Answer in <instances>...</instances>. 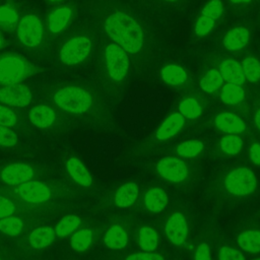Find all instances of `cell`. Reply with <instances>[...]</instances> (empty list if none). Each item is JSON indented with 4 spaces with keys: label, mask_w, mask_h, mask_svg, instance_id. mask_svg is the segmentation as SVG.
I'll use <instances>...</instances> for the list:
<instances>
[{
    "label": "cell",
    "mask_w": 260,
    "mask_h": 260,
    "mask_svg": "<svg viewBox=\"0 0 260 260\" xmlns=\"http://www.w3.org/2000/svg\"><path fill=\"white\" fill-rule=\"evenodd\" d=\"M105 29L110 38L126 52L137 53L143 46V32L140 25L124 12H115L105 21Z\"/></svg>",
    "instance_id": "1"
},
{
    "label": "cell",
    "mask_w": 260,
    "mask_h": 260,
    "mask_svg": "<svg viewBox=\"0 0 260 260\" xmlns=\"http://www.w3.org/2000/svg\"><path fill=\"white\" fill-rule=\"evenodd\" d=\"M54 102L58 107L67 112L82 114L90 108L92 99L86 90L80 87L67 86L59 89L54 94Z\"/></svg>",
    "instance_id": "2"
},
{
    "label": "cell",
    "mask_w": 260,
    "mask_h": 260,
    "mask_svg": "<svg viewBox=\"0 0 260 260\" xmlns=\"http://www.w3.org/2000/svg\"><path fill=\"white\" fill-rule=\"evenodd\" d=\"M32 73L31 65L16 55L0 57V83L9 85L18 83Z\"/></svg>",
    "instance_id": "3"
},
{
    "label": "cell",
    "mask_w": 260,
    "mask_h": 260,
    "mask_svg": "<svg viewBox=\"0 0 260 260\" xmlns=\"http://www.w3.org/2000/svg\"><path fill=\"white\" fill-rule=\"evenodd\" d=\"M256 187V175L252 170L245 167L231 171L225 178L226 190L236 196H247L253 193Z\"/></svg>",
    "instance_id": "4"
},
{
    "label": "cell",
    "mask_w": 260,
    "mask_h": 260,
    "mask_svg": "<svg viewBox=\"0 0 260 260\" xmlns=\"http://www.w3.org/2000/svg\"><path fill=\"white\" fill-rule=\"evenodd\" d=\"M106 64L109 75L116 81L122 80L129 68V58L126 51L118 44H110L106 48Z\"/></svg>",
    "instance_id": "5"
},
{
    "label": "cell",
    "mask_w": 260,
    "mask_h": 260,
    "mask_svg": "<svg viewBox=\"0 0 260 260\" xmlns=\"http://www.w3.org/2000/svg\"><path fill=\"white\" fill-rule=\"evenodd\" d=\"M91 49L90 41L85 37H76L65 43L61 49L60 56L66 65H75L83 61Z\"/></svg>",
    "instance_id": "6"
},
{
    "label": "cell",
    "mask_w": 260,
    "mask_h": 260,
    "mask_svg": "<svg viewBox=\"0 0 260 260\" xmlns=\"http://www.w3.org/2000/svg\"><path fill=\"white\" fill-rule=\"evenodd\" d=\"M17 36L25 46H38L43 39V25L39 17L32 14L23 16L18 23Z\"/></svg>",
    "instance_id": "7"
},
{
    "label": "cell",
    "mask_w": 260,
    "mask_h": 260,
    "mask_svg": "<svg viewBox=\"0 0 260 260\" xmlns=\"http://www.w3.org/2000/svg\"><path fill=\"white\" fill-rule=\"evenodd\" d=\"M156 171L161 178L173 183L183 182L189 174V170L182 159L170 156L158 160Z\"/></svg>",
    "instance_id": "8"
},
{
    "label": "cell",
    "mask_w": 260,
    "mask_h": 260,
    "mask_svg": "<svg viewBox=\"0 0 260 260\" xmlns=\"http://www.w3.org/2000/svg\"><path fill=\"white\" fill-rule=\"evenodd\" d=\"M31 92L21 83H14L0 88V102L14 107H24L30 103Z\"/></svg>",
    "instance_id": "9"
},
{
    "label": "cell",
    "mask_w": 260,
    "mask_h": 260,
    "mask_svg": "<svg viewBox=\"0 0 260 260\" xmlns=\"http://www.w3.org/2000/svg\"><path fill=\"white\" fill-rule=\"evenodd\" d=\"M17 193L24 201L36 204L47 201L51 196L50 189L47 185L30 180L20 184L17 188Z\"/></svg>",
    "instance_id": "10"
},
{
    "label": "cell",
    "mask_w": 260,
    "mask_h": 260,
    "mask_svg": "<svg viewBox=\"0 0 260 260\" xmlns=\"http://www.w3.org/2000/svg\"><path fill=\"white\" fill-rule=\"evenodd\" d=\"M165 232L168 239L176 246L185 243L188 235V225L185 216L181 212H174L167 220Z\"/></svg>",
    "instance_id": "11"
},
{
    "label": "cell",
    "mask_w": 260,
    "mask_h": 260,
    "mask_svg": "<svg viewBox=\"0 0 260 260\" xmlns=\"http://www.w3.org/2000/svg\"><path fill=\"white\" fill-rule=\"evenodd\" d=\"M34 177L32 169L25 164H13L6 167L2 173V180L9 185H20Z\"/></svg>",
    "instance_id": "12"
},
{
    "label": "cell",
    "mask_w": 260,
    "mask_h": 260,
    "mask_svg": "<svg viewBox=\"0 0 260 260\" xmlns=\"http://www.w3.org/2000/svg\"><path fill=\"white\" fill-rule=\"evenodd\" d=\"M214 124L218 130L229 134L241 133L246 128L244 121L232 113L218 114L214 119Z\"/></svg>",
    "instance_id": "13"
},
{
    "label": "cell",
    "mask_w": 260,
    "mask_h": 260,
    "mask_svg": "<svg viewBox=\"0 0 260 260\" xmlns=\"http://www.w3.org/2000/svg\"><path fill=\"white\" fill-rule=\"evenodd\" d=\"M219 72L228 83L242 85L246 80L242 65L233 59L223 60L219 65Z\"/></svg>",
    "instance_id": "14"
},
{
    "label": "cell",
    "mask_w": 260,
    "mask_h": 260,
    "mask_svg": "<svg viewBox=\"0 0 260 260\" xmlns=\"http://www.w3.org/2000/svg\"><path fill=\"white\" fill-rule=\"evenodd\" d=\"M185 118L180 113L170 115L156 131V137L159 140H167L175 136L184 126Z\"/></svg>",
    "instance_id": "15"
},
{
    "label": "cell",
    "mask_w": 260,
    "mask_h": 260,
    "mask_svg": "<svg viewBox=\"0 0 260 260\" xmlns=\"http://www.w3.org/2000/svg\"><path fill=\"white\" fill-rule=\"evenodd\" d=\"M138 192H139L138 185L134 182H129L122 185L115 194V197H114L115 204L118 207H122V208L131 206L135 202L138 196Z\"/></svg>",
    "instance_id": "16"
},
{
    "label": "cell",
    "mask_w": 260,
    "mask_h": 260,
    "mask_svg": "<svg viewBox=\"0 0 260 260\" xmlns=\"http://www.w3.org/2000/svg\"><path fill=\"white\" fill-rule=\"evenodd\" d=\"M249 41V30L243 26L231 29L223 38V46L230 51L243 49Z\"/></svg>",
    "instance_id": "17"
},
{
    "label": "cell",
    "mask_w": 260,
    "mask_h": 260,
    "mask_svg": "<svg viewBox=\"0 0 260 260\" xmlns=\"http://www.w3.org/2000/svg\"><path fill=\"white\" fill-rule=\"evenodd\" d=\"M66 168L72 179L81 186H90L91 177L84 165L76 157H71L66 162Z\"/></svg>",
    "instance_id": "18"
},
{
    "label": "cell",
    "mask_w": 260,
    "mask_h": 260,
    "mask_svg": "<svg viewBox=\"0 0 260 260\" xmlns=\"http://www.w3.org/2000/svg\"><path fill=\"white\" fill-rule=\"evenodd\" d=\"M144 204L150 212H160L168 205V195L160 188H152L146 192Z\"/></svg>",
    "instance_id": "19"
},
{
    "label": "cell",
    "mask_w": 260,
    "mask_h": 260,
    "mask_svg": "<svg viewBox=\"0 0 260 260\" xmlns=\"http://www.w3.org/2000/svg\"><path fill=\"white\" fill-rule=\"evenodd\" d=\"M30 122L39 128H47L51 126L55 120L54 111L47 106H37L29 112Z\"/></svg>",
    "instance_id": "20"
},
{
    "label": "cell",
    "mask_w": 260,
    "mask_h": 260,
    "mask_svg": "<svg viewBox=\"0 0 260 260\" xmlns=\"http://www.w3.org/2000/svg\"><path fill=\"white\" fill-rule=\"evenodd\" d=\"M71 10L68 7H59L55 9L48 17V27L52 32H60L68 24L71 18Z\"/></svg>",
    "instance_id": "21"
},
{
    "label": "cell",
    "mask_w": 260,
    "mask_h": 260,
    "mask_svg": "<svg viewBox=\"0 0 260 260\" xmlns=\"http://www.w3.org/2000/svg\"><path fill=\"white\" fill-rule=\"evenodd\" d=\"M128 242L127 233L120 225H112L105 235V244L113 250L123 249Z\"/></svg>",
    "instance_id": "22"
},
{
    "label": "cell",
    "mask_w": 260,
    "mask_h": 260,
    "mask_svg": "<svg viewBox=\"0 0 260 260\" xmlns=\"http://www.w3.org/2000/svg\"><path fill=\"white\" fill-rule=\"evenodd\" d=\"M240 248L246 252H260V231H245L237 237Z\"/></svg>",
    "instance_id": "23"
},
{
    "label": "cell",
    "mask_w": 260,
    "mask_h": 260,
    "mask_svg": "<svg viewBox=\"0 0 260 260\" xmlns=\"http://www.w3.org/2000/svg\"><path fill=\"white\" fill-rule=\"evenodd\" d=\"M160 74L164 81L171 85H182L187 81V73L179 65H167L161 69Z\"/></svg>",
    "instance_id": "24"
},
{
    "label": "cell",
    "mask_w": 260,
    "mask_h": 260,
    "mask_svg": "<svg viewBox=\"0 0 260 260\" xmlns=\"http://www.w3.org/2000/svg\"><path fill=\"white\" fill-rule=\"evenodd\" d=\"M55 235V231L51 228H39L30 233L29 243L34 248L42 249L53 242Z\"/></svg>",
    "instance_id": "25"
},
{
    "label": "cell",
    "mask_w": 260,
    "mask_h": 260,
    "mask_svg": "<svg viewBox=\"0 0 260 260\" xmlns=\"http://www.w3.org/2000/svg\"><path fill=\"white\" fill-rule=\"evenodd\" d=\"M220 98L226 105H237L245 99V91L241 85L226 83L221 89Z\"/></svg>",
    "instance_id": "26"
},
{
    "label": "cell",
    "mask_w": 260,
    "mask_h": 260,
    "mask_svg": "<svg viewBox=\"0 0 260 260\" xmlns=\"http://www.w3.org/2000/svg\"><path fill=\"white\" fill-rule=\"evenodd\" d=\"M138 243L145 252H152L158 244V236L156 232L148 226H143L139 230Z\"/></svg>",
    "instance_id": "27"
},
{
    "label": "cell",
    "mask_w": 260,
    "mask_h": 260,
    "mask_svg": "<svg viewBox=\"0 0 260 260\" xmlns=\"http://www.w3.org/2000/svg\"><path fill=\"white\" fill-rule=\"evenodd\" d=\"M223 83V78L220 72L216 69H210L200 80V87L205 92H214L221 87Z\"/></svg>",
    "instance_id": "28"
},
{
    "label": "cell",
    "mask_w": 260,
    "mask_h": 260,
    "mask_svg": "<svg viewBox=\"0 0 260 260\" xmlns=\"http://www.w3.org/2000/svg\"><path fill=\"white\" fill-rule=\"evenodd\" d=\"M80 224V218L76 215H67L63 217L55 228V234L58 237H65L74 232Z\"/></svg>",
    "instance_id": "29"
},
{
    "label": "cell",
    "mask_w": 260,
    "mask_h": 260,
    "mask_svg": "<svg viewBox=\"0 0 260 260\" xmlns=\"http://www.w3.org/2000/svg\"><path fill=\"white\" fill-rule=\"evenodd\" d=\"M179 112L184 118L196 119L201 115L202 108L195 99L188 98L180 103Z\"/></svg>",
    "instance_id": "30"
},
{
    "label": "cell",
    "mask_w": 260,
    "mask_h": 260,
    "mask_svg": "<svg viewBox=\"0 0 260 260\" xmlns=\"http://www.w3.org/2000/svg\"><path fill=\"white\" fill-rule=\"evenodd\" d=\"M220 148L229 155H235L240 152L243 147V140L240 136L235 134L224 135L220 139Z\"/></svg>",
    "instance_id": "31"
},
{
    "label": "cell",
    "mask_w": 260,
    "mask_h": 260,
    "mask_svg": "<svg viewBox=\"0 0 260 260\" xmlns=\"http://www.w3.org/2000/svg\"><path fill=\"white\" fill-rule=\"evenodd\" d=\"M91 240H92V233L87 229H83L76 232L72 236L71 246L73 250L77 252H83L90 246Z\"/></svg>",
    "instance_id": "32"
},
{
    "label": "cell",
    "mask_w": 260,
    "mask_h": 260,
    "mask_svg": "<svg viewBox=\"0 0 260 260\" xmlns=\"http://www.w3.org/2000/svg\"><path fill=\"white\" fill-rule=\"evenodd\" d=\"M23 223L16 216H5L0 218V231L8 236H18L22 231Z\"/></svg>",
    "instance_id": "33"
},
{
    "label": "cell",
    "mask_w": 260,
    "mask_h": 260,
    "mask_svg": "<svg viewBox=\"0 0 260 260\" xmlns=\"http://www.w3.org/2000/svg\"><path fill=\"white\" fill-rule=\"evenodd\" d=\"M242 68L245 78L248 79V81L255 82L260 78V62L257 59L253 57L245 58L242 63Z\"/></svg>",
    "instance_id": "34"
},
{
    "label": "cell",
    "mask_w": 260,
    "mask_h": 260,
    "mask_svg": "<svg viewBox=\"0 0 260 260\" xmlns=\"http://www.w3.org/2000/svg\"><path fill=\"white\" fill-rule=\"evenodd\" d=\"M203 150V143L200 140H188L177 146V152L183 157L197 156Z\"/></svg>",
    "instance_id": "35"
},
{
    "label": "cell",
    "mask_w": 260,
    "mask_h": 260,
    "mask_svg": "<svg viewBox=\"0 0 260 260\" xmlns=\"http://www.w3.org/2000/svg\"><path fill=\"white\" fill-rule=\"evenodd\" d=\"M18 20L17 12L14 8L3 5L0 6V26L5 29H11L15 26Z\"/></svg>",
    "instance_id": "36"
},
{
    "label": "cell",
    "mask_w": 260,
    "mask_h": 260,
    "mask_svg": "<svg viewBox=\"0 0 260 260\" xmlns=\"http://www.w3.org/2000/svg\"><path fill=\"white\" fill-rule=\"evenodd\" d=\"M222 13V4L220 0L209 1L202 9V15L210 17L212 19H217Z\"/></svg>",
    "instance_id": "37"
},
{
    "label": "cell",
    "mask_w": 260,
    "mask_h": 260,
    "mask_svg": "<svg viewBox=\"0 0 260 260\" xmlns=\"http://www.w3.org/2000/svg\"><path fill=\"white\" fill-rule=\"evenodd\" d=\"M214 25V19L201 15L200 17H198V19L196 20L195 23V32L198 36H205L206 34H208L210 31V29L213 27Z\"/></svg>",
    "instance_id": "38"
},
{
    "label": "cell",
    "mask_w": 260,
    "mask_h": 260,
    "mask_svg": "<svg viewBox=\"0 0 260 260\" xmlns=\"http://www.w3.org/2000/svg\"><path fill=\"white\" fill-rule=\"evenodd\" d=\"M16 115L13 111L5 106H0V125L5 127H13L16 124Z\"/></svg>",
    "instance_id": "39"
},
{
    "label": "cell",
    "mask_w": 260,
    "mask_h": 260,
    "mask_svg": "<svg viewBox=\"0 0 260 260\" xmlns=\"http://www.w3.org/2000/svg\"><path fill=\"white\" fill-rule=\"evenodd\" d=\"M17 142V135L8 127L0 125V145L12 146Z\"/></svg>",
    "instance_id": "40"
},
{
    "label": "cell",
    "mask_w": 260,
    "mask_h": 260,
    "mask_svg": "<svg viewBox=\"0 0 260 260\" xmlns=\"http://www.w3.org/2000/svg\"><path fill=\"white\" fill-rule=\"evenodd\" d=\"M219 260H245L244 255L232 247H221L219 249Z\"/></svg>",
    "instance_id": "41"
},
{
    "label": "cell",
    "mask_w": 260,
    "mask_h": 260,
    "mask_svg": "<svg viewBox=\"0 0 260 260\" xmlns=\"http://www.w3.org/2000/svg\"><path fill=\"white\" fill-rule=\"evenodd\" d=\"M125 260H164V258L156 253L138 252L129 255Z\"/></svg>",
    "instance_id": "42"
},
{
    "label": "cell",
    "mask_w": 260,
    "mask_h": 260,
    "mask_svg": "<svg viewBox=\"0 0 260 260\" xmlns=\"http://www.w3.org/2000/svg\"><path fill=\"white\" fill-rule=\"evenodd\" d=\"M13 211H14L13 203L9 199L0 196V218L11 215Z\"/></svg>",
    "instance_id": "43"
},
{
    "label": "cell",
    "mask_w": 260,
    "mask_h": 260,
    "mask_svg": "<svg viewBox=\"0 0 260 260\" xmlns=\"http://www.w3.org/2000/svg\"><path fill=\"white\" fill-rule=\"evenodd\" d=\"M195 260H211L209 246L206 243H201L196 249Z\"/></svg>",
    "instance_id": "44"
},
{
    "label": "cell",
    "mask_w": 260,
    "mask_h": 260,
    "mask_svg": "<svg viewBox=\"0 0 260 260\" xmlns=\"http://www.w3.org/2000/svg\"><path fill=\"white\" fill-rule=\"evenodd\" d=\"M250 158L255 164L260 166V143L254 142L250 148Z\"/></svg>",
    "instance_id": "45"
},
{
    "label": "cell",
    "mask_w": 260,
    "mask_h": 260,
    "mask_svg": "<svg viewBox=\"0 0 260 260\" xmlns=\"http://www.w3.org/2000/svg\"><path fill=\"white\" fill-rule=\"evenodd\" d=\"M254 121H255V125L256 127L260 130V108L257 110L255 116H254Z\"/></svg>",
    "instance_id": "46"
},
{
    "label": "cell",
    "mask_w": 260,
    "mask_h": 260,
    "mask_svg": "<svg viewBox=\"0 0 260 260\" xmlns=\"http://www.w3.org/2000/svg\"><path fill=\"white\" fill-rule=\"evenodd\" d=\"M233 3L239 4V3H246V2H250L251 0H231Z\"/></svg>",
    "instance_id": "47"
},
{
    "label": "cell",
    "mask_w": 260,
    "mask_h": 260,
    "mask_svg": "<svg viewBox=\"0 0 260 260\" xmlns=\"http://www.w3.org/2000/svg\"><path fill=\"white\" fill-rule=\"evenodd\" d=\"M2 44H3V38H2V36H1V34H0V47L2 46Z\"/></svg>",
    "instance_id": "48"
},
{
    "label": "cell",
    "mask_w": 260,
    "mask_h": 260,
    "mask_svg": "<svg viewBox=\"0 0 260 260\" xmlns=\"http://www.w3.org/2000/svg\"><path fill=\"white\" fill-rule=\"evenodd\" d=\"M50 1H60V0H50Z\"/></svg>",
    "instance_id": "49"
},
{
    "label": "cell",
    "mask_w": 260,
    "mask_h": 260,
    "mask_svg": "<svg viewBox=\"0 0 260 260\" xmlns=\"http://www.w3.org/2000/svg\"><path fill=\"white\" fill-rule=\"evenodd\" d=\"M254 260H260V258H257V259H254Z\"/></svg>",
    "instance_id": "50"
},
{
    "label": "cell",
    "mask_w": 260,
    "mask_h": 260,
    "mask_svg": "<svg viewBox=\"0 0 260 260\" xmlns=\"http://www.w3.org/2000/svg\"><path fill=\"white\" fill-rule=\"evenodd\" d=\"M168 1H174V0H168Z\"/></svg>",
    "instance_id": "51"
}]
</instances>
